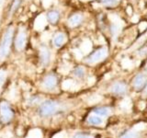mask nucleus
<instances>
[{"label":"nucleus","instance_id":"1","mask_svg":"<svg viewBox=\"0 0 147 138\" xmlns=\"http://www.w3.org/2000/svg\"><path fill=\"white\" fill-rule=\"evenodd\" d=\"M64 108H65V104L61 102V101L55 99H47L40 104L38 113L40 117L48 118L63 112Z\"/></svg>","mask_w":147,"mask_h":138},{"label":"nucleus","instance_id":"2","mask_svg":"<svg viewBox=\"0 0 147 138\" xmlns=\"http://www.w3.org/2000/svg\"><path fill=\"white\" fill-rule=\"evenodd\" d=\"M14 36H15V28L13 25H10L5 30L0 40V62L6 60L10 54Z\"/></svg>","mask_w":147,"mask_h":138},{"label":"nucleus","instance_id":"3","mask_svg":"<svg viewBox=\"0 0 147 138\" xmlns=\"http://www.w3.org/2000/svg\"><path fill=\"white\" fill-rule=\"evenodd\" d=\"M59 78L55 73H48L40 81L41 89L46 92H53L58 89Z\"/></svg>","mask_w":147,"mask_h":138},{"label":"nucleus","instance_id":"4","mask_svg":"<svg viewBox=\"0 0 147 138\" xmlns=\"http://www.w3.org/2000/svg\"><path fill=\"white\" fill-rule=\"evenodd\" d=\"M15 112L9 102L7 100L0 101V122L3 124L9 123L13 120Z\"/></svg>","mask_w":147,"mask_h":138},{"label":"nucleus","instance_id":"5","mask_svg":"<svg viewBox=\"0 0 147 138\" xmlns=\"http://www.w3.org/2000/svg\"><path fill=\"white\" fill-rule=\"evenodd\" d=\"M27 41H28V32L27 30L24 28H20L15 31V36H14V48H15L16 52H22L24 51L27 45Z\"/></svg>","mask_w":147,"mask_h":138},{"label":"nucleus","instance_id":"6","mask_svg":"<svg viewBox=\"0 0 147 138\" xmlns=\"http://www.w3.org/2000/svg\"><path fill=\"white\" fill-rule=\"evenodd\" d=\"M108 53V49L106 47L98 48L85 58V63L87 64H94L96 63H99L107 58Z\"/></svg>","mask_w":147,"mask_h":138},{"label":"nucleus","instance_id":"7","mask_svg":"<svg viewBox=\"0 0 147 138\" xmlns=\"http://www.w3.org/2000/svg\"><path fill=\"white\" fill-rule=\"evenodd\" d=\"M52 60V53L47 45L41 44L39 48V61L42 67H47L51 64Z\"/></svg>","mask_w":147,"mask_h":138},{"label":"nucleus","instance_id":"8","mask_svg":"<svg viewBox=\"0 0 147 138\" xmlns=\"http://www.w3.org/2000/svg\"><path fill=\"white\" fill-rule=\"evenodd\" d=\"M66 41H67V35L63 31L55 32L52 39V43L53 45V47L56 49H60L61 47H63L66 43Z\"/></svg>","mask_w":147,"mask_h":138},{"label":"nucleus","instance_id":"9","mask_svg":"<svg viewBox=\"0 0 147 138\" xmlns=\"http://www.w3.org/2000/svg\"><path fill=\"white\" fill-rule=\"evenodd\" d=\"M109 91L114 95L123 96V95H125L127 93L128 87L124 82L117 81V82L113 83V84L109 87Z\"/></svg>","mask_w":147,"mask_h":138},{"label":"nucleus","instance_id":"10","mask_svg":"<svg viewBox=\"0 0 147 138\" xmlns=\"http://www.w3.org/2000/svg\"><path fill=\"white\" fill-rule=\"evenodd\" d=\"M84 22V15L81 13H75L67 18V26L70 29H75L78 26H80Z\"/></svg>","mask_w":147,"mask_h":138},{"label":"nucleus","instance_id":"11","mask_svg":"<svg viewBox=\"0 0 147 138\" xmlns=\"http://www.w3.org/2000/svg\"><path fill=\"white\" fill-rule=\"evenodd\" d=\"M146 84H147V77L145 75L142 73L137 74L132 80V87H134L135 90L138 91L144 89Z\"/></svg>","mask_w":147,"mask_h":138},{"label":"nucleus","instance_id":"12","mask_svg":"<svg viewBox=\"0 0 147 138\" xmlns=\"http://www.w3.org/2000/svg\"><path fill=\"white\" fill-rule=\"evenodd\" d=\"M46 18L50 24L52 25H56L60 21L61 18V14L57 10V9H51L47 13H46Z\"/></svg>","mask_w":147,"mask_h":138},{"label":"nucleus","instance_id":"13","mask_svg":"<svg viewBox=\"0 0 147 138\" xmlns=\"http://www.w3.org/2000/svg\"><path fill=\"white\" fill-rule=\"evenodd\" d=\"M87 122L91 125H94V126H98L100 124L103 123V120L100 116L98 115H90V116L87 118Z\"/></svg>","mask_w":147,"mask_h":138},{"label":"nucleus","instance_id":"14","mask_svg":"<svg viewBox=\"0 0 147 138\" xmlns=\"http://www.w3.org/2000/svg\"><path fill=\"white\" fill-rule=\"evenodd\" d=\"M93 112L100 117H106L109 114L110 109L109 107H96L93 109Z\"/></svg>","mask_w":147,"mask_h":138},{"label":"nucleus","instance_id":"15","mask_svg":"<svg viewBox=\"0 0 147 138\" xmlns=\"http://www.w3.org/2000/svg\"><path fill=\"white\" fill-rule=\"evenodd\" d=\"M21 3H22V0H13L10 7H9V16L12 17L14 14L18 10V8L21 6Z\"/></svg>","mask_w":147,"mask_h":138},{"label":"nucleus","instance_id":"16","mask_svg":"<svg viewBox=\"0 0 147 138\" xmlns=\"http://www.w3.org/2000/svg\"><path fill=\"white\" fill-rule=\"evenodd\" d=\"M73 75L75 77L78 78V79L84 78L85 76H86V69L83 66H76L73 70Z\"/></svg>","mask_w":147,"mask_h":138},{"label":"nucleus","instance_id":"17","mask_svg":"<svg viewBox=\"0 0 147 138\" xmlns=\"http://www.w3.org/2000/svg\"><path fill=\"white\" fill-rule=\"evenodd\" d=\"M140 137V133L136 131H127L126 133H124L123 135L119 138H139Z\"/></svg>","mask_w":147,"mask_h":138},{"label":"nucleus","instance_id":"18","mask_svg":"<svg viewBox=\"0 0 147 138\" xmlns=\"http://www.w3.org/2000/svg\"><path fill=\"white\" fill-rule=\"evenodd\" d=\"M7 72L6 69H0V90L2 89V87L5 84V82L7 80Z\"/></svg>","mask_w":147,"mask_h":138},{"label":"nucleus","instance_id":"19","mask_svg":"<svg viewBox=\"0 0 147 138\" xmlns=\"http://www.w3.org/2000/svg\"><path fill=\"white\" fill-rule=\"evenodd\" d=\"M100 1L108 7H113V6H116L119 2V0H100Z\"/></svg>","mask_w":147,"mask_h":138},{"label":"nucleus","instance_id":"20","mask_svg":"<svg viewBox=\"0 0 147 138\" xmlns=\"http://www.w3.org/2000/svg\"><path fill=\"white\" fill-rule=\"evenodd\" d=\"M73 138H94L91 135L88 133H77L74 135Z\"/></svg>","mask_w":147,"mask_h":138},{"label":"nucleus","instance_id":"21","mask_svg":"<svg viewBox=\"0 0 147 138\" xmlns=\"http://www.w3.org/2000/svg\"><path fill=\"white\" fill-rule=\"evenodd\" d=\"M38 99H40L38 98V96H33V97H31L30 99V102L31 104H36L37 102H38Z\"/></svg>","mask_w":147,"mask_h":138},{"label":"nucleus","instance_id":"22","mask_svg":"<svg viewBox=\"0 0 147 138\" xmlns=\"http://www.w3.org/2000/svg\"><path fill=\"white\" fill-rule=\"evenodd\" d=\"M146 53H147V47H145L144 49L141 50V52H140V54L144 55V54H146Z\"/></svg>","mask_w":147,"mask_h":138},{"label":"nucleus","instance_id":"23","mask_svg":"<svg viewBox=\"0 0 147 138\" xmlns=\"http://www.w3.org/2000/svg\"><path fill=\"white\" fill-rule=\"evenodd\" d=\"M144 94L147 95V84L145 85V87H144Z\"/></svg>","mask_w":147,"mask_h":138},{"label":"nucleus","instance_id":"24","mask_svg":"<svg viewBox=\"0 0 147 138\" xmlns=\"http://www.w3.org/2000/svg\"><path fill=\"white\" fill-rule=\"evenodd\" d=\"M145 67L147 68V61H146V64H145Z\"/></svg>","mask_w":147,"mask_h":138},{"label":"nucleus","instance_id":"25","mask_svg":"<svg viewBox=\"0 0 147 138\" xmlns=\"http://www.w3.org/2000/svg\"><path fill=\"white\" fill-rule=\"evenodd\" d=\"M2 1H3V0H0V4H1V3H2Z\"/></svg>","mask_w":147,"mask_h":138}]
</instances>
